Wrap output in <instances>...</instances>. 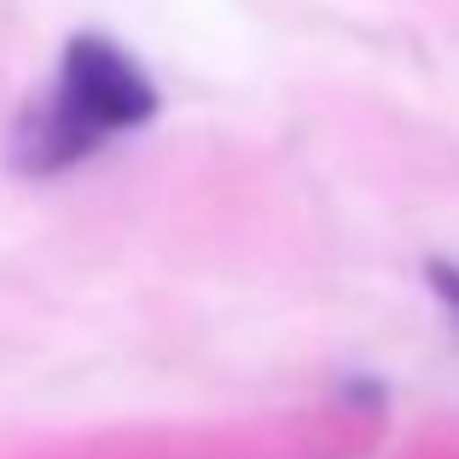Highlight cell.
Wrapping results in <instances>:
<instances>
[{"label":"cell","mask_w":459,"mask_h":459,"mask_svg":"<svg viewBox=\"0 0 459 459\" xmlns=\"http://www.w3.org/2000/svg\"><path fill=\"white\" fill-rule=\"evenodd\" d=\"M425 285L437 291V303L459 320V262H448V256H430L425 262Z\"/></svg>","instance_id":"obj_2"},{"label":"cell","mask_w":459,"mask_h":459,"mask_svg":"<svg viewBox=\"0 0 459 459\" xmlns=\"http://www.w3.org/2000/svg\"><path fill=\"white\" fill-rule=\"evenodd\" d=\"M157 105L163 100H157L152 70L123 41H111L100 30H82L65 41L41 100L6 134V157L30 180L70 175L76 163L100 157L111 140L140 134L157 117Z\"/></svg>","instance_id":"obj_1"}]
</instances>
